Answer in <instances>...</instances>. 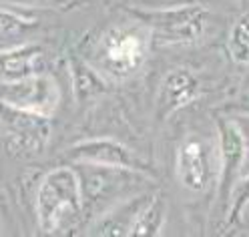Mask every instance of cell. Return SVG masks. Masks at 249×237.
<instances>
[{
    "label": "cell",
    "instance_id": "obj_5",
    "mask_svg": "<svg viewBox=\"0 0 249 237\" xmlns=\"http://www.w3.org/2000/svg\"><path fill=\"white\" fill-rule=\"evenodd\" d=\"M49 117H40L24 110L12 109V117L4 119V141L10 153L18 157L38 155L49 141Z\"/></svg>",
    "mask_w": 249,
    "mask_h": 237
},
{
    "label": "cell",
    "instance_id": "obj_11",
    "mask_svg": "<svg viewBox=\"0 0 249 237\" xmlns=\"http://www.w3.org/2000/svg\"><path fill=\"white\" fill-rule=\"evenodd\" d=\"M167 213V203L161 195L153 197L149 203H145V207H141L139 215L135 217L129 235H157L163 227Z\"/></svg>",
    "mask_w": 249,
    "mask_h": 237
},
{
    "label": "cell",
    "instance_id": "obj_1",
    "mask_svg": "<svg viewBox=\"0 0 249 237\" xmlns=\"http://www.w3.org/2000/svg\"><path fill=\"white\" fill-rule=\"evenodd\" d=\"M85 207L81 175L71 167H56L44 175L36 195V217L44 233L71 229Z\"/></svg>",
    "mask_w": 249,
    "mask_h": 237
},
{
    "label": "cell",
    "instance_id": "obj_4",
    "mask_svg": "<svg viewBox=\"0 0 249 237\" xmlns=\"http://www.w3.org/2000/svg\"><path fill=\"white\" fill-rule=\"evenodd\" d=\"M139 18H143L147 28L165 42H189L197 40L203 33L207 10L201 6H177L139 12Z\"/></svg>",
    "mask_w": 249,
    "mask_h": 237
},
{
    "label": "cell",
    "instance_id": "obj_8",
    "mask_svg": "<svg viewBox=\"0 0 249 237\" xmlns=\"http://www.w3.org/2000/svg\"><path fill=\"white\" fill-rule=\"evenodd\" d=\"M201 92L199 78L187 69H175L171 71L159 87L157 94V115L161 121H167L179 109L187 107L191 101H195Z\"/></svg>",
    "mask_w": 249,
    "mask_h": 237
},
{
    "label": "cell",
    "instance_id": "obj_15",
    "mask_svg": "<svg viewBox=\"0 0 249 237\" xmlns=\"http://www.w3.org/2000/svg\"><path fill=\"white\" fill-rule=\"evenodd\" d=\"M237 109H239V110H243V113H249V92H245L243 97L239 99V103H237Z\"/></svg>",
    "mask_w": 249,
    "mask_h": 237
},
{
    "label": "cell",
    "instance_id": "obj_9",
    "mask_svg": "<svg viewBox=\"0 0 249 237\" xmlns=\"http://www.w3.org/2000/svg\"><path fill=\"white\" fill-rule=\"evenodd\" d=\"M221 135V187H225L227 199L235 189V179L245 159V139L235 121H225L219 127Z\"/></svg>",
    "mask_w": 249,
    "mask_h": 237
},
{
    "label": "cell",
    "instance_id": "obj_10",
    "mask_svg": "<svg viewBox=\"0 0 249 237\" xmlns=\"http://www.w3.org/2000/svg\"><path fill=\"white\" fill-rule=\"evenodd\" d=\"M44 51L40 46L26 44L20 49H12L2 53V81H18L30 74L40 73Z\"/></svg>",
    "mask_w": 249,
    "mask_h": 237
},
{
    "label": "cell",
    "instance_id": "obj_7",
    "mask_svg": "<svg viewBox=\"0 0 249 237\" xmlns=\"http://www.w3.org/2000/svg\"><path fill=\"white\" fill-rule=\"evenodd\" d=\"M67 155L79 163H92L105 167H121V169H145L139 157L115 139H87L67 149Z\"/></svg>",
    "mask_w": 249,
    "mask_h": 237
},
{
    "label": "cell",
    "instance_id": "obj_12",
    "mask_svg": "<svg viewBox=\"0 0 249 237\" xmlns=\"http://www.w3.org/2000/svg\"><path fill=\"white\" fill-rule=\"evenodd\" d=\"M229 51L237 62H249V18H241L231 28Z\"/></svg>",
    "mask_w": 249,
    "mask_h": 237
},
{
    "label": "cell",
    "instance_id": "obj_14",
    "mask_svg": "<svg viewBox=\"0 0 249 237\" xmlns=\"http://www.w3.org/2000/svg\"><path fill=\"white\" fill-rule=\"evenodd\" d=\"M4 2L20 4V6H58L67 0H4Z\"/></svg>",
    "mask_w": 249,
    "mask_h": 237
},
{
    "label": "cell",
    "instance_id": "obj_2",
    "mask_svg": "<svg viewBox=\"0 0 249 237\" xmlns=\"http://www.w3.org/2000/svg\"><path fill=\"white\" fill-rule=\"evenodd\" d=\"M147 26H117L103 36L97 56L101 67L117 78L133 74L143 65L149 46Z\"/></svg>",
    "mask_w": 249,
    "mask_h": 237
},
{
    "label": "cell",
    "instance_id": "obj_3",
    "mask_svg": "<svg viewBox=\"0 0 249 237\" xmlns=\"http://www.w3.org/2000/svg\"><path fill=\"white\" fill-rule=\"evenodd\" d=\"M2 103L8 109L51 117L58 109L60 91L51 74H30L18 81H2Z\"/></svg>",
    "mask_w": 249,
    "mask_h": 237
},
{
    "label": "cell",
    "instance_id": "obj_13",
    "mask_svg": "<svg viewBox=\"0 0 249 237\" xmlns=\"http://www.w3.org/2000/svg\"><path fill=\"white\" fill-rule=\"evenodd\" d=\"M231 199H233V217H237L243 209L245 205L249 203V175L241 181V185H235L231 193Z\"/></svg>",
    "mask_w": 249,
    "mask_h": 237
},
{
    "label": "cell",
    "instance_id": "obj_6",
    "mask_svg": "<svg viewBox=\"0 0 249 237\" xmlns=\"http://www.w3.org/2000/svg\"><path fill=\"white\" fill-rule=\"evenodd\" d=\"M175 171L179 183L185 189H189V191H205L213 175L209 145L197 137L185 139L181 147L177 149Z\"/></svg>",
    "mask_w": 249,
    "mask_h": 237
}]
</instances>
